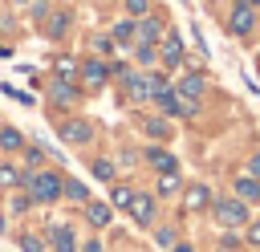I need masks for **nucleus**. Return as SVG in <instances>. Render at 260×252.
Instances as JSON below:
<instances>
[{
  "mask_svg": "<svg viewBox=\"0 0 260 252\" xmlns=\"http://www.w3.org/2000/svg\"><path fill=\"white\" fill-rule=\"evenodd\" d=\"M81 215H85V224H89L93 232H102V228L114 224V203H110V199H85V203H81Z\"/></svg>",
  "mask_w": 260,
  "mask_h": 252,
  "instance_id": "12",
  "label": "nucleus"
},
{
  "mask_svg": "<svg viewBox=\"0 0 260 252\" xmlns=\"http://www.w3.org/2000/svg\"><path fill=\"white\" fill-rule=\"evenodd\" d=\"M16 244H20V252H49L45 236H37V232H20V236H16Z\"/></svg>",
  "mask_w": 260,
  "mask_h": 252,
  "instance_id": "31",
  "label": "nucleus"
},
{
  "mask_svg": "<svg viewBox=\"0 0 260 252\" xmlns=\"http://www.w3.org/2000/svg\"><path fill=\"white\" fill-rule=\"evenodd\" d=\"M20 159H24V167H28V171H37V167H45V150H41V146H32V142H24V150H20Z\"/></svg>",
  "mask_w": 260,
  "mask_h": 252,
  "instance_id": "32",
  "label": "nucleus"
},
{
  "mask_svg": "<svg viewBox=\"0 0 260 252\" xmlns=\"http://www.w3.org/2000/svg\"><path fill=\"white\" fill-rule=\"evenodd\" d=\"M130 219H134L138 228H154V219H158V195H154V191H134V199H130Z\"/></svg>",
  "mask_w": 260,
  "mask_h": 252,
  "instance_id": "9",
  "label": "nucleus"
},
{
  "mask_svg": "<svg viewBox=\"0 0 260 252\" xmlns=\"http://www.w3.org/2000/svg\"><path fill=\"white\" fill-rule=\"evenodd\" d=\"M81 85L77 81H69V77H53L49 85H45V98H49V106L53 110H73L77 102H81Z\"/></svg>",
  "mask_w": 260,
  "mask_h": 252,
  "instance_id": "6",
  "label": "nucleus"
},
{
  "mask_svg": "<svg viewBox=\"0 0 260 252\" xmlns=\"http://www.w3.org/2000/svg\"><path fill=\"white\" fill-rule=\"evenodd\" d=\"M93 122L85 118V114H61L57 118V138L61 142H69V146H85V142H93Z\"/></svg>",
  "mask_w": 260,
  "mask_h": 252,
  "instance_id": "4",
  "label": "nucleus"
},
{
  "mask_svg": "<svg viewBox=\"0 0 260 252\" xmlns=\"http://www.w3.org/2000/svg\"><path fill=\"white\" fill-rule=\"evenodd\" d=\"M49 8H53V0H32V4H28V8H24V12H28V20H32V24H37V28H41V20H45V16H49Z\"/></svg>",
  "mask_w": 260,
  "mask_h": 252,
  "instance_id": "34",
  "label": "nucleus"
},
{
  "mask_svg": "<svg viewBox=\"0 0 260 252\" xmlns=\"http://www.w3.org/2000/svg\"><path fill=\"white\" fill-rule=\"evenodd\" d=\"M232 195H240L248 207H252V203H260V179H252V175H236V183H232Z\"/></svg>",
  "mask_w": 260,
  "mask_h": 252,
  "instance_id": "21",
  "label": "nucleus"
},
{
  "mask_svg": "<svg viewBox=\"0 0 260 252\" xmlns=\"http://www.w3.org/2000/svg\"><path fill=\"white\" fill-rule=\"evenodd\" d=\"M248 4H252V8H260V0H248Z\"/></svg>",
  "mask_w": 260,
  "mask_h": 252,
  "instance_id": "44",
  "label": "nucleus"
},
{
  "mask_svg": "<svg viewBox=\"0 0 260 252\" xmlns=\"http://www.w3.org/2000/svg\"><path fill=\"white\" fill-rule=\"evenodd\" d=\"M154 195H158V199L183 195V179H179V171H162V175L154 179Z\"/></svg>",
  "mask_w": 260,
  "mask_h": 252,
  "instance_id": "23",
  "label": "nucleus"
},
{
  "mask_svg": "<svg viewBox=\"0 0 260 252\" xmlns=\"http://www.w3.org/2000/svg\"><path fill=\"white\" fill-rule=\"evenodd\" d=\"M154 244H158V248H175V244H179L175 228H154Z\"/></svg>",
  "mask_w": 260,
  "mask_h": 252,
  "instance_id": "35",
  "label": "nucleus"
},
{
  "mask_svg": "<svg viewBox=\"0 0 260 252\" xmlns=\"http://www.w3.org/2000/svg\"><path fill=\"white\" fill-rule=\"evenodd\" d=\"M118 163H122V167H134V163H138V154H134V150H122V154H118Z\"/></svg>",
  "mask_w": 260,
  "mask_h": 252,
  "instance_id": "40",
  "label": "nucleus"
},
{
  "mask_svg": "<svg viewBox=\"0 0 260 252\" xmlns=\"http://www.w3.org/2000/svg\"><path fill=\"white\" fill-rule=\"evenodd\" d=\"M130 53H134V65H138V69H158V45L134 41V45H130Z\"/></svg>",
  "mask_w": 260,
  "mask_h": 252,
  "instance_id": "22",
  "label": "nucleus"
},
{
  "mask_svg": "<svg viewBox=\"0 0 260 252\" xmlns=\"http://www.w3.org/2000/svg\"><path fill=\"white\" fill-rule=\"evenodd\" d=\"M171 252H195V248H191V244H187V240H179V244H175V248H171Z\"/></svg>",
  "mask_w": 260,
  "mask_h": 252,
  "instance_id": "41",
  "label": "nucleus"
},
{
  "mask_svg": "<svg viewBox=\"0 0 260 252\" xmlns=\"http://www.w3.org/2000/svg\"><path fill=\"white\" fill-rule=\"evenodd\" d=\"M167 28H171V24H167V16H162L158 8L146 12V16H138V41H146V45H158Z\"/></svg>",
  "mask_w": 260,
  "mask_h": 252,
  "instance_id": "14",
  "label": "nucleus"
},
{
  "mask_svg": "<svg viewBox=\"0 0 260 252\" xmlns=\"http://www.w3.org/2000/svg\"><path fill=\"white\" fill-rule=\"evenodd\" d=\"M203 4H215V0H203Z\"/></svg>",
  "mask_w": 260,
  "mask_h": 252,
  "instance_id": "45",
  "label": "nucleus"
},
{
  "mask_svg": "<svg viewBox=\"0 0 260 252\" xmlns=\"http://www.w3.org/2000/svg\"><path fill=\"white\" fill-rule=\"evenodd\" d=\"M77 69H81V61H77V57H53V73H57V77L77 81Z\"/></svg>",
  "mask_w": 260,
  "mask_h": 252,
  "instance_id": "30",
  "label": "nucleus"
},
{
  "mask_svg": "<svg viewBox=\"0 0 260 252\" xmlns=\"http://www.w3.org/2000/svg\"><path fill=\"white\" fill-rule=\"evenodd\" d=\"M122 12L138 20V16H146V12H154V0H122Z\"/></svg>",
  "mask_w": 260,
  "mask_h": 252,
  "instance_id": "33",
  "label": "nucleus"
},
{
  "mask_svg": "<svg viewBox=\"0 0 260 252\" xmlns=\"http://www.w3.org/2000/svg\"><path fill=\"white\" fill-rule=\"evenodd\" d=\"M175 89L183 93V98H191V102H199L203 98V89H207V77L199 73V69H187L179 81H175Z\"/></svg>",
  "mask_w": 260,
  "mask_h": 252,
  "instance_id": "18",
  "label": "nucleus"
},
{
  "mask_svg": "<svg viewBox=\"0 0 260 252\" xmlns=\"http://www.w3.org/2000/svg\"><path fill=\"white\" fill-rule=\"evenodd\" d=\"M211 219L219 224V228H244L252 215H248V203L240 199V195H223V199H211Z\"/></svg>",
  "mask_w": 260,
  "mask_h": 252,
  "instance_id": "3",
  "label": "nucleus"
},
{
  "mask_svg": "<svg viewBox=\"0 0 260 252\" xmlns=\"http://www.w3.org/2000/svg\"><path fill=\"white\" fill-rule=\"evenodd\" d=\"M211 187L207 183H183V211L187 215H199V211H211Z\"/></svg>",
  "mask_w": 260,
  "mask_h": 252,
  "instance_id": "11",
  "label": "nucleus"
},
{
  "mask_svg": "<svg viewBox=\"0 0 260 252\" xmlns=\"http://www.w3.org/2000/svg\"><path fill=\"white\" fill-rule=\"evenodd\" d=\"M24 142H28V138H24L12 122H0V154H20Z\"/></svg>",
  "mask_w": 260,
  "mask_h": 252,
  "instance_id": "20",
  "label": "nucleus"
},
{
  "mask_svg": "<svg viewBox=\"0 0 260 252\" xmlns=\"http://www.w3.org/2000/svg\"><path fill=\"white\" fill-rule=\"evenodd\" d=\"M45 244H49V252H77V232L69 228V224H49L45 228Z\"/></svg>",
  "mask_w": 260,
  "mask_h": 252,
  "instance_id": "13",
  "label": "nucleus"
},
{
  "mask_svg": "<svg viewBox=\"0 0 260 252\" xmlns=\"http://www.w3.org/2000/svg\"><path fill=\"white\" fill-rule=\"evenodd\" d=\"M106 81H110V57H98V53L81 57V69H77V85H81L85 93H98Z\"/></svg>",
  "mask_w": 260,
  "mask_h": 252,
  "instance_id": "5",
  "label": "nucleus"
},
{
  "mask_svg": "<svg viewBox=\"0 0 260 252\" xmlns=\"http://www.w3.org/2000/svg\"><path fill=\"white\" fill-rule=\"evenodd\" d=\"M244 244L248 248H260V219H248L244 224Z\"/></svg>",
  "mask_w": 260,
  "mask_h": 252,
  "instance_id": "36",
  "label": "nucleus"
},
{
  "mask_svg": "<svg viewBox=\"0 0 260 252\" xmlns=\"http://www.w3.org/2000/svg\"><path fill=\"white\" fill-rule=\"evenodd\" d=\"M244 175L260 179V150H252V154H248V163H244Z\"/></svg>",
  "mask_w": 260,
  "mask_h": 252,
  "instance_id": "37",
  "label": "nucleus"
},
{
  "mask_svg": "<svg viewBox=\"0 0 260 252\" xmlns=\"http://www.w3.org/2000/svg\"><path fill=\"white\" fill-rule=\"evenodd\" d=\"M134 191H138V187H130V183L114 179V183H110V203H114V211H130V199H134Z\"/></svg>",
  "mask_w": 260,
  "mask_h": 252,
  "instance_id": "25",
  "label": "nucleus"
},
{
  "mask_svg": "<svg viewBox=\"0 0 260 252\" xmlns=\"http://www.w3.org/2000/svg\"><path fill=\"white\" fill-rule=\"evenodd\" d=\"M122 93H126V102H134V106H142V102H150V85H146V69H130V73L122 77Z\"/></svg>",
  "mask_w": 260,
  "mask_h": 252,
  "instance_id": "15",
  "label": "nucleus"
},
{
  "mask_svg": "<svg viewBox=\"0 0 260 252\" xmlns=\"http://www.w3.org/2000/svg\"><path fill=\"white\" fill-rule=\"evenodd\" d=\"M138 126H142V134L154 138V142H167V138H171V118H167V114H142Z\"/></svg>",
  "mask_w": 260,
  "mask_h": 252,
  "instance_id": "17",
  "label": "nucleus"
},
{
  "mask_svg": "<svg viewBox=\"0 0 260 252\" xmlns=\"http://www.w3.org/2000/svg\"><path fill=\"white\" fill-rule=\"evenodd\" d=\"M154 106H158L167 118H195V114H199V102L183 98L179 89H167V93H158V98H154Z\"/></svg>",
  "mask_w": 260,
  "mask_h": 252,
  "instance_id": "8",
  "label": "nucleus"
},
{
  "mask_svg": "<svg viewBox=\"0 0 260 252\" xmlns=\"http://www.w3.org/2000/svg\"><path fill=\"white\" fill-rule=\"evenodd\" d=\"M20 179H24V175H20V167H16V163H0V191H4V195H8V191H16V187H20Z\"/></svg>",
  "mask_w": 260,
  "mask_h": 252,
  "instance_id": "28",
  "label": "nucleus"
},
{
  "mask_svg": "<svg viewBox=\"0 0 260 252\" xmlns=\"http://www.w3.org/2000/svg\"><path fill=\"white\" fill-rule=\"evenodd\" d=\"M61 183H65V175L53 171V167H37V171H28L20 179V187L32 195V203H57L61 199Z\"/></svg>",
  "mask_w": 260,
  "mask_h": 252,
  "instance_id": "1",
  "label": "nucleus"
},
{
  "mask_svg": "<svg viewBox=\"0 0 260 252\" xmlns=\"http://www.w3.org/2000/svg\"><path fill=\"white\" fill-rule=\"evenodd\" d=\"M8 4H12V8H28L32 0H8Z\"/></svg>",
  "mask_w": 260,
  "mask_h": 252,
  "instance_id": "42",
  "label": "nucleus"
},
{
  "mask_svg": "<svg viewBox=\"0 0 260 252\" xmlns=\"http://www.w3.org/2000/svg\"><path fill=\"white\" fill-rule=\"evenodd\" d=\"M215 252H223V248H215Z\"/></svg>",
  "mask_w": 260,
  "mask_h": 252,
  "instance_id": "46",
  "label": "nucleus"
},
{
  "mask_svg": "<svg viewBox=\"0 0 260 252\" xmlns=\"http://www.w3.org/2000/svg\"><path fill=\"white\" fill-rule=\"evenodd\" d=\"M142 159H146L158 175H162V171H179V159H175L167 146H146V150H142Z\"/></svg>",
  "mask_w": 260,
  "mask_h": 252,
  "instance_id": "19",
  "label": "nucleus"
},
{
  "mask_svg": "<svg viewBox=\"0 0 260 252\" xmlns=\"http://www.w3.org/2000/svg\"><path fill=\"white\" fill-rule=\"evenodd\" d=\"M61 199H69V203H77V207H81V203H85V199H93V195H89V187H85L81 179H65V183H61Z\"/></svg>",
  "mask_w": 260,
  "mask_h": 252,
  "instance_id": "26",
  "label": "nucleus"
},
{
  "mask_svg": "<svg viewBox=\"0 0 260 252\" xmlns=\"http://www.w3.org/2000/svg\"><path fill=\"white\" fill-rule=\"evenodd\" d=\"M183 53H187L183 37H179L175 28H167L162 41H158V69H167V73H171V69H183V61H187Z\"/></svg>",
  "mask_w": 260,
  "mask_h": 252,
  "instance_id": "7",
  "label": "nucleus"
},
{
  "mask_svg": "<svg viewBox=\"0 0 260 252\" xmlns=\"http://www.w3.org/2000/svg\"><path fill=\"white\" fill-rule=\"evenodd\" d=\"M236 244H240V236H236L232 228H223V236H219V248H223V252H232Z\"/></svg>",
  "mask_w": 260,
  "mask_h": 252,
  "instance_id": "38",
  "label": "nucleus"
},
{
  "mask_svg": "<svg viewBox=\"0 0 260 252\" xmlns=\"http://www.w3.org/2000/svg\"><path fill=\"white\" fill-rule=\"evenodd\" d=\"M89 49H93L98 57H114L118 45H114V37H110V28H106V33H93V37H89Z\"/></svg>",
  "mask_w": 260,
  "mask_h": 252,
  "instance_id": "29",
  "label": "nucleus"
},
{
  "mask_svg": "<svg viewBox=\"0 0 260 252\" xmlns=\"http://www.w3.org/2000/svg\"><path fill=\"white\" fill-rule=\"evenodd\" d=\"M256 24H260V8H252L248 0H232V4L223 8V33H228V37L248 41V37L256 33Z\"/></svg>",
  "mask_w": 260,
  "mask_h": 252,
  "instance_id": "2",
  "label": "nucleus"
},
{
  "mask_svg": "<svg viewBox=\"0 0 260 252\" xmlns=\"http://www.w3.org/2000/svg\"><path fill=\"white\" fill-rule=\"evenodd\" d=\"M110 37H114V45H118V49H126V53H130V45L138 41V20H134V16H118V20L110 24Z\"/></svg>",
  "mask_w": 260,
  "mask_h": 252,
  "instance_id": "16",
  "label": "nucleus"
},
{
  "mask_svg": "<svg viewBox=\"0 0 260 252\" xmlns=\"http://www.w3.org/2000/svg\"><path fill=\"white\" fill-rule=\"evenodd\" d=\"M89 175H93L98 183H114V179H118V163L106 159V154H98V159H89Z\"/></svg>",
  "mask_w": 260,
  "mask_h": 252,
  "instance_id": "24",
  "label": "nucleus"
},
{
  "mask_svg": "<svg viewBox=\"0 0 260 252\" xmlns=\"http://www.w3.org/2000/svg\"><path fill=\"white\" fill-rule=\"evenodd\" d=\"M0 232H4V191H0Z\"/></svg>",
  "mask_w": 260,
  "mask_h": 252,
  "instance_id": "43",
  "label": "nucleus"
},
{
  "mask_svg": "<svg viewBox=\"0 0 260 252\" xmlns=\"http://www.w3.org/2000/svg\"><path fill=\"white\" fill-rule=\"evenodd\" d=\"M32 207H37V203H32V195H28L24 187H16V191H8V211H12V215H28Z\"/></svg>",
  "mask_w": 260,
  "mask_h": 252,
  "instance_id": "27",
  "label": "nucleus"
},
{
  "mask_svg": "<svg viewBox=\"0 0 260 252\" xmlns=\"http://www.w3.org/2000/svg\"><path fill=\"white\" fill-rule=\"evenodd\" d=\"M77 252H106V244H102L98 236H89V240H81V244H77Z\"/></svg>",
  "mask_w": 260,
  "mask_h": 252,
  "instance_id": "39",
  "label": "nucleus"
},
{
  "mask_svg": "<svg viewBox=\"0 0 260 252\" xmlns=\"http://www.w3.org/2000/svg\"><path fill=\"white\" fill-rule=\"evenodd\" d=\"M69 28H73V8H49V16L41 20V33L49 37V41H65L69 37Z\"/></svg>",
  "mask_w": 260,
  "mask_h": 252,
  "instance_id": "10",
  "label": "nucleus"
}]
</instances>
